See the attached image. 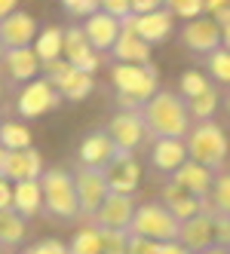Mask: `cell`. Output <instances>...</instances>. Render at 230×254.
<instances>
[{
	"mask_svg": "<svg viewBox=\"0 0 230 254\" xmlns=\"http://www.w3.org/2000/svg\"><path fill=\"white\" fill-rule=\"evenodd\" d=\"M138 114L145 120V129L151 138H184L193 126L181 92H172L163 86L138 107Z\"/></svg>",
	"mask_w": 230,
	"mask_h": 254,
	"instance_id": "1",
	"label": "cell"
},
{
	"mask_svg": "<svg viewBox=\"0 0 230 254\" xmlns=\"http://www.w3.org/2000/svg\"><path fill=\"white\" fill-rule=\"evenodd\" d=\"M111 83L117 89V104L126 107V111H138V107L160 89V77H156V67L151 62H145V64L114 62Z\"/></svg>",
	"mask_w": 230,
	"mask_h": 254,
	"instance_id": "2",
	"label": "cell"
},
{
	"mask_svg": "<svg viewBox=\"0 0 230 254\" xmlns=\"http://www.w3.org/2000/svg\"><path fill=\"white\" fill-rule=\"evenodd\" d=\"M40 187H43V214L49 217V221L74 224L80 217L74 172H68V169H43Z\"/></svg>",
	"mask_w": 230,
	"mask_h": 254,
	"instance_id": "3",
	"label": "cell"
},
{
	"mask_svg": "<svg viewBox=\"0 0 230 254\" xmlns=\"http://www.w3.org/2000/svg\"><path fill=\"white\" fill-rule=\"evenodd\" d=\"M184 147H187V159H197L203 166H209L212 172H218L227 166V156H230V141L227 132L215 120H206V123H193L190 132L184 135Z\"/></svg>",
	"mask_w": 230,
	"mask_h": 254,
	"instance_id": "4",
	"label": "cell"
},
{
	"mask_svg": "<svg viewBox=\"0 0 230 254\" xmlns=\"http://www.w3.org/2000/svg\"><path fill=\"white\" fill-rule=\"evenodd\" d=\"M178 230H181V221L166 208L163 199H148V202L135 205L132 224H129L132 236H145V239H156V242H172V239H178Z\"/></svg>",
	"mask_w": 230,
	"mask_h": 254,
	"instance_id": "5",
	"label": "cell"
},
{
	"mask_svg": "<svg viewBox=\"0 0 230 254\" xmlns=\"http://www.w3.org/2000/svg\"><path fill=\"white\" fill-rule=\"evenodd\" d=\"M40 70H43V77L59 89L62 101H71V104L86 101L92 95V89H95V74H86V70L74 67L68 59H52Z\"/></svg>",
	"mask_w": 230,
	"mask_h": 254,
	"instance_id": "6",
	"label": "cell"
},
{
	"mask_svg": "<svg viewBox=\"0 0 230 254\" xmlns=\"http://www.w3.org/2000/svg\"><path fill=\"white\" fill-rule=\"evenodd\" d=\"M62 104V95L59 89L52 86L46 77H34L31 83L22 86L19 98H15V114H19L22 120H37L49 111H56V107Z\"/></svg>",
	"mask_w": 230,
	"mask_h": 254,
	"instance_id": "7",
	"label": "cell"
},
{
	"mask_svg": "<svg viewBox=\"0 0 230 254\" xmlns=\"http://www.w3.org/2000/svg\"><path fill=\"white\" fill-rule=\"evenodd\" d=\"M104 132L111 135V141L117 144V150H126V153H138V147L151 138L148 129H145L141 114L138 111H126V107H120V111L108 120Z\"/></svg>",
	"mask_w": 230,
	"mask_h": 254,
	"instance_id": "8",
	"label": "cell"
},
{
	"mask_svg": "<svg viewBox=\"0 0 230 254\" xmlns=\"http://www.w3.org/2000/svg\"><path fill=\"white\" fill-rule=\"evenodd\" d=\"M178 40L187 52H193V56H209L212 49L221 46V25L212 19L209 12L197 15V19H187L184 28L178 31Z\"/></svg>",
	"mask_w": 230,
	"mask_h": 254,
	"instance_id": "9",
	"label": "cell"
},
{
	"mask_svg": "<svg viewBox=\"0 0 230 254\" xmlns=\"http://www.w3.org/2000/svg\"><path fill=\"white\" fill-rule=\"evenodd\" d=\"M74 187H77V202H80V217H89L95 214V208L101 205V199L108 196V181H104V169L95 166H83L77 162L74 169Z\"/></svg>",
	"mask_w": 230,
	"mask_h": 254,
	"instance_id": "10",
	"label": "cell"
},
{
	"mask_svg": "<svg viewBox=\"0 0 230 254\" xmlns=\"http://www.w3.org/2000/svg\"><path fill=\"white\" fill-rule=\"evenodd\" d=\"M132 214H135V196L108 190V196L101 199V205L95 208V214L89 217V221L98 230H129Z\"/></svg>",
	"mask_w": 230,
	"mask_h": 254,
	"instance_id": "11",
	"label": "cell"
},
{
	"mask_svg": "<svg viewBox=\"0 0 230 254\" xmlns=\"http://www.w3.org/2000/svg\"><path fill=\"white\" fill-rule=\"evenodd\" d=\"M104 181H108V190L114 193H132L141 184V166H138V156L126 153V150H117L111 156V162L104 166Z\"/></svg>",
	"mask_w": 230,
	"mask_h": 254,
	"instance_id": "12",
	"label": "cell"
},
{
	"mask_svg": "<svg viewBox=\"0 0 230 254\" xmlns=\"http://www.w3.org/2000/svg\"><path fill=\"white\" fill-rule=\"evenodd\" d=\"M62 59H68L74 67L86 70V74H95L98 70V52L92 49V43L86 40L83 25H68L62 34Z\"/></svg>",
	"mask_w": 230,
	"mask_h": 254,
	"instance_id": "13",
	"label": "cell"
},
{
	"mask_svg": "<svg viewBox=\"0 0 230 254\" xmlns=\"http://www.w3.org/2000/svg\"><path fill=\"white\" fill-rule=\"evenodd\" d=\"M120 31H123V19H117V15L104 12V9H95L83 19V34H86V40L92 43V49L98 56L101 52H111V46L120 37Z\"/></svg>",
	"mask_w": 230,
	"mask_h": 254,
	"instance_id": "14",
	"label": "cell"
},
{
	"mask_svg": "<svg viewBox=\"0 0 230 254\" xmlns=\"http://www.w3.org/2000/svg\"><path fill=\"white\" fill-rule=\"evenodd\" d=\"M184 159H187L184 138H153L151 153H148V166L153 169V175H160L166 181Z\"/></svg>",
	"mask_w": 230,
	"mask_h": 254,
	"instance_id": "15",
	"label": "cell"
},
{
	"mask_svg": "<svg viewBox=\"0 0 230 254\" xmlns=\"http://www.w3.org/2000/svg\"><path fill=\"white\" fill-rule=\"evenodd\" d=\"M37 37V19L25 9H12L9 15L0 19V40L6 49H19V46H31Z\"/></svg>",
	"mask_w": 230,
	"mask_h": 254,
	"instance_id": "16",
	"label": "cell"
},
{
	"mask_svg": "<svg viewBox=\"0 0 230 254\" xmlns=\"http://www.w3.org/2000/svg\"><path fill=\"white\" fill-rule=\"evenodd\" d=\"M166 181H172L175 187H181V190H187L193 196L206 199L209 190H212V181H215V172L209 166H203V162H197V159H184Z\"/></svg>",
	"mask_w": 230,
	"mask_h": 254,
	"instance_id": "17",
	"label": "cell"
},
{
	"mask_svg": "<svg viewBox=\"0 0 230 254\" xmlns=\"http://www.w3.org/2000/svg\"><path fill=\"white\" fill-rule=\"evenodd\" d=\"M129 25L135 28V34L141 40H148L153 46V43H163L175 31V15L166 6H160V9H151V12H141V15H129Z\"/></svg>",
	"mask_w": 230,
	"mask_h": 254,
	"instance_id": "18",
	"label": "cell"
},
{
	"mask_svg": "<svg viewBox=\"0 0 230 254\" xmlns=\"http://www.w3.org/2000/svg\"><path fill=\"white\" fill-rule=\"evenodd\" d=\"M178 242L187 251H193V254H200L209 245H215V224H212V211L209 208L200 211V214H193V217H187V221H181Z\"/></svg>",
	"mask_w": 230,
	"mask_h": 254,
	"instance_id": "19",
	"label": "cell"
},
{
	"mask_svg": "<svg viewBox=\"0 0 230 254\" xmlns=\"http://www.w3.org/2000/svg\"><path fill=\"white\" fill-rule=\"evenodd\" d=\"M0 67H3V74L12 80V83H31L34 77L40 74V59H37V52H34L31 46H19V49H6L3 52V59H0Z\"/></svg>",
	"mask_w": 230,
	"mask_h": 254,
	"instance_id": "20",
	"label": "cell"
},
{
	"mask_svg": "<svg viewBox=\"0 0 230 254\" xmlns=\"http://www.w3.org/2000/svg\"><path fill=\"white\" fill-rule=\"evenodd\" d=\"M117 153V144L111 141V135L104 129H92L80 138V147H77V162L83 166H95V169H104L111 162V156Z\"/></svg>",
	"mask_w": 230,
	"mask_h": 254,
	"instance_id": "21",
	"label": "cell"
},
{
	"mask_svg": "<svg viewBox=\"0 0 230 254\" xmlns=\"http://www.w3.org/2000/svg\"><path fill=\"white\" fill-rule=\"evenodd\" d=\"M151 43L148 40H141L138 34H135V28L129 25V19H123V31H120V37H117V43L111 46V52L108 56L114 59V62H126V64H145V62H151Z\"/></svg>",
	"mask_w": 230,
	"mask_h": 254,
	"instance_id": "22",
	"label": "cell"
},
{
	"mask_svg": "<svg viewBox=\"0 0 230 254\" xmlns=\"http://www.w3.org/2000/svg\"><path fill=\"white\" fill-rule=\"evenodd\" d=\"M40 175H43V153L34 147V144L31 147H22V150H9L3 178H9L15 184V181H34Z\"/></svg>",
	"mask_w": 230,
	"mask_h": 254,
	"instance_id": "23",
	"label": "cell"
},
{
	"mask_svg": "<svg viewBox=\"0 0 230 254\" xmlns=\"http://www.w3.org/2000/svg\"><path fill=\"white\" fill-rule=\"evenodd\" d=\"M12 208L19 211L25 221L43 214V187H40V178H34V181H15V184H12Z\"/></svg>",
	"mask_w": 230,
	"mask_h": 254,
	"instance_id": "24",
	"label": "cell"
},
{
	"mask_svg": "<svg viewBox=\"0 0 230 254\" xmlns=\"http://www.w3.org/2000/svg\"><path fill=\"white\" fill-rule=\"evenodd\" d=\"M160 199L166 202V208H169L175 217H178V221H187V217L206 211V199L193 196V193H187V190H181V187H175L172 181H166V184H163Z\"/></svg>",
	"mask_w": 230,
	"mask_h": 254,
	"instance_id": "25",
	"label": "cell"
},
{
	"mask_svg": "<svg viewBox=\"0 0 230 254\" xmlns=\"http://www.w3.org/2000/svg\"><path fill=\"white\" fill-rule=\"evenodd\" d=\"M28 236V221L12 205L0 208V248H19Z\"/></svg>",
	"mask_w": 230,
	"mask_h": 254,
	"instance_id": "26",
	"label": "cell"
},
{
	"mask_svg": "<svg viewBox=\"0 0 230 254\" xmlns=\"http://www.w3.org/2000/svg\"><path fill=\"white\" fill-rule=\"evenodd\" d=\"M184 104H187V114H190L193 123H206V120H212V117L218 114L221 95H218V89H215V86H209V89H203L200 95L184 98Z\"/></svg>",
	"mask_w": 230,
	"mask_h": 254,
	"instance_id": "27",
	"label": "cell"
},
{
	"mask_svg": "<svg viewBox=\"0 0 230 254\" xmlns=\"http://www.w3.org/2000/svg\"><path fill=\"white\" fill-rule=\"evenodd\" d=\"M206 208L212 214H230V169H218L215 181H212V190L206 196Z\"/></svg>",
	"mask_w": 230,
	"mask_h": 254,
	"instance_id": "28",
	"label": "cell"
},
{
	"mask_svg": "<svg viewBox=\"0 0 230 254\" xmlns=\"http://www.w3.org/2000/svg\"><path fill=\"white\" fill-rule=\"evenodd\" d=\"M62 28H56V25H49V28H43L37 37H34V43H31V49L37 52V59H40V64H46V62H52V59H62Z\"/></svg>",
	"mask_w": 230,
	"mask_h": 254,
	"instance_id": "29",
	"label": "cell"
},
{
	"mask_svg": "<svg viewBox=\"0 0 230 254\" xmlns=\"http://www.w3.org/2000/svg\"><path fill=\"white\" fill-rule=\"evenodd\" d=\"M203 67H206V77L212 83L230 89V49L227 46H218L209 56H203Z\"/></svg>",
	"mask_w": 230,
	"mask_h": 254,
	"instance_id": "30",
	"label": "cell"
},
{
	"mask_svg": "<svg viewBox=\"0 0 230 254\" xmlns=\"http://www.w3.org/2000/svg\"><path fill=\"white\" fill-rule=\"evenodd\" d=\"M0 144L6 150H22L34 144V135L25 126V120H3L0 123Z\"/></svg>",
	"mask_w": 230,
	"mask_h": 254,
	"instance_id": "31",
	"label": "cell"
},
{
	"mask_svg": "<svg viewBox=\"0 0 230 254\" xmlns=\"http://www.w3.org/2000/svg\"><path fill=\"white\" fill-rule=\"evenodd\" d=\"M68 254H101V230L86 221V227H80L68 242Z\"/></svg>",
	"mask_w": 230,
	"mask_h": 254,
	"instance_id": "32",
	"label": "cell"
},
{
	"mask_svg": "<svg viewBox=\"0 0 230 254\" xmlns=\"http://www.w3.org/2000/svg\"><path fill=\"white\" fill-rule=\"evenodd\" d=\"M212 83H209V77L203 74V70H184L181 80H178V92H181V98H193V95H200Z\"/></svg>",
	"mask_w": 230,
	"mask_h": 254,
	"instance_id": "33",
	"label": "cell"
},
{
	"mask_svg": "<svg viewBox=\"0 0 230 254\" xmlns=\"http://www.w3.org/2000/svg\"><path fill=\"white\" fill-rule=\"evenodd\" d=\"M129 230H101V254H126Z\"/></svg>",
	"mask_w": 230,
	"mask_h": 254,
	"instance_id": "34",
	"label": "cell"
},
{
	"mask_svg": "<svg viewBox=\"0 0 230 254\" xmlns=\"http://www.w3.org/2000/svg\"><path fill=\"white\" fill-rule=\"evenodd\" d=\"M166 9L175 15V19H197L203 15V0H166Z\"/></svg>",
	"mask_w": 230,
	"mask_h": 254,
	"instance_id": "35",
	"label": "cell"
},
{
	"mask_svg": "<svg viewBox=\"0 0 230 254\" xmlns=\"http://www.w3.org/2000/svg\"><path fill=\"white\" fill-rule=\"evenodd\" d=\"M62 6L68 15H74V19H86L89 12L98 9V0H62Z\"/></svg>",
	"mask_w": 230,
	"mask_h": 254,
	"instance_id": "36",
	"label": "cell"
},
{
	"mask_svg": "<svg viewBox=\"0 0 230 254\" xmlns=\"http://www.w3.org/2000/svg\"><path fill=\"white\" fill-rule=\"evenodd\" d=\"M126 254H160V242L129 233V248H126Z\"/></svg>",
	"mask_w": 230,
	"mask_h": 254,
	"instance_id": "37",
	"label": "cell"
},
{
	"mask_svg": "<svg viewBox=\"0 0 230 254\" xmlns=\"http://www.w3.org/2000/svg\"><path fill=\"white\" fill-rule=\"evenodd\" d=\"M212 224H215V245L230 248V214H212Z\"/></svg>",
	"mask_w": 230,
	"mask_h": 254,
	"instance_id": "38",
	"label": "cell"
},
{
	"mask_svg": "<svg viewBox=\"0 0 230 254\" xmlns=\"http://www.w3.org/2000/svg\"><path fill=\"white\" fill-rule=\"evenodd\" d=\"M98 9L117 15V19H129L132 15V0H98Z\"/></svg>",
	"mask_w": 230,
	"mask_h": 254,
	"instance_id": "39",
	"label": "cell"
},
{
	"mask_svg": "<svg viewBox=\"0 0 230 254\" xmlns=\"http://www.w3.org/2000/svg\"><path fill=\"white\" fill-rule=\"evenodd\" d=\"M25 254H68V242H62V239H43L37 245H31Z\"/></svg>",
	"mask_w": 230,
	"mask_h": 254,
	"instance_id": "40",
	"label": "cell"
},
{
	"mask_svg": "<svg viewBox=\"0 0 230 254\" xmlns=\"http://www.w3.org/2000/svg\"><path fill=\"white\" fill-rule=\"evenodd\" d=\"M160 6H166V0H132V15L151 12V9H160Z\"/></svg>",
	"mask_w": 230,
	"mask_h": 254,
	"instance_id": "41",
	"label": "cell"
},
{
	"mask_svg": "<svg viewBox=\"0 0 230 254\" xmlns=\"http://www.w3.org/2000/svg\"><path fill=\"white\" fill-rule=\"evenodd\" d=\"M12 205V181L0 175V208Z\"/></svg>",
	"mask_w": 230,
	"mask_h": 254,
	"instance_id": "42",
	"label": "cell"
},
{
	"mask_svg": "<svg viewBox=\"0 0 230 254\" xmlns=\"http://www.w3.org/2000/svg\"><path fill=\"white\" fill-rule=\"evenodd\" d=\"M160 254H193V251H187L178 239H172V242H160Z\"/></svg>",
	"mask_w": 230,
	"mask_h": 254,
	"instance_id": "43",
	"label": "cell"
},
{
	"mask_svg": "<svg viewBox=\"0 0 230 254\" xmlns=\"http://www.w3.org/2000/svg\"><path fill=\"white\" fill-rule=\"evenodd\" d=\"M227 3H230V0H203V12H209V15H212V12H218V9H221V6H227Z\"/></svg>",
	"mask_w": 230,
	"mask_h": 254,
	"instance_id": "44",
	"label": "cell"
},
{
	"mask_svg": "<svg viewBox=\"0 0 230 254\" xmlns=\"http://www.w3.org/2000/svg\"><path fill=\"white\" fill-rule=\"evenodd\" d=\"M12 9H19V0H0V19L9 15Z\"/></svg>",
	"mask_w": 230,
	"mask_h": 254,
	"instance_id": "45",
	"label": "cell"
},
{
	"mask_svg": "<svg viewBox=\"0 0 230 254\" xmlns=\"http://www.w3.org/2000/svg\"><path fill=\"white\" fill-rule=\"evenodd\" d=\"M221 111L227 114V123H230V89H227V92L221 95Z\"/></svg>",
	"mask_w": 230,
	"mask_h": 254,
	"instance_id": "46",
	"label": "cell"
},
{
	"mask_svg": "<svg viewBox=\"0 0 230 254\" xmlns=\"http://www.w3.org/2000/svg\"><path fill=\"white\" fill-rule=\"evenodd\" d=\"M221 46H227V49H230V22H227V25H221Z\"/></svg>",
	"mask_w": 230,
	"mask_h": 254,
	"instance_id": "47",
	"label": "cell"
},
{
	"mask_svg": "<svg viewBox=\"0 0 230 254\" xmlns=\"http://www.w3.org/2000/svg\"><path fill=\"white\" fill-rule=\"evenodd\" d=\"M200 254H230V248H221V245H209L206 251H200Z\"/></svg>",
	"mask_w": 230,
	"mask_h": 254,
	"instance_id": "48",
	"label": "cell"
},
{
	"mask_svg": "<svg viewBox=\"0 0 230 254\" xmlns=\"http://www.w3.org/2000/svg\"><path fill=\"white\" fill-rule=\"evenodd\" d=\"M6 156H9V150L0 144V175H3V169H6Z\"/></svg>",
	"mask_w": 230,
	"mask_h": 254,
	"instance_id": "49",
	"label": "cell"
},
{
	"mask_svg": "<svg viewBox=\"0 0 230 254\" xmlns=\"http://www.w3.org/2000/svg\"><path fill=\"white\" fill-rule=\"evenodd\" d=\"M3 52H6V46H3V40H0V59H3Z\"/></svg>",
	"mask_w": 230,
	"mask_h": 254,
	"instance_id": "50",
	"label": "cell"
},
{
	"mask_svg": "<svg viewBox=\"0 0 230 254\" xmlns=\"http://www.w3.org/2000/svg\"><path fill=\"white\" fill-rule=\"evenodd\" d=\"M0 101H3V80H0Z\"/></svg>",
	"mask_w": 230,
	"mask_h": 254,
	"instance_id": "51",
	"label": "cell"
},
{
	"mask_svg": "<svg viewBox=\"0 0 230 254\" xmlns=\"http://www.w3.org/2000/svg\"><path fill=\"white\" fill-rule=\"evenodd\" d=\"M0 123H3V117H0Z\"/></svg>",
	"mask_w": 230,
	"mask_h": 254,
	"instance_id": "52",
	"label": "cell"
}]
</instances>
